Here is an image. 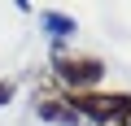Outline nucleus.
Masks as SVG:
<instances>
[{"label": "nucleus", "mask_w": 131, "mask_h": 126, "mask_svg": "<svg viewBox=\"0 0 131 126\" xmlns=\"http://www.w3.org/2000/svg\"><path fill=\"white\" fill-rule=\"evenodd\" d=\"M35 113H39V122H52V126H74L79 122L66 91H52V87H35Z\"/></svg>", "instance_id": "3"}, {"label": "nucleus", "mask_w": 131, "mask_h": 126, "mask_svg": "<svg viewBox=\"0 0 131 126\" xmlns=\"http://www.w3.org/2000/svg\"><path fill=\"white\" fill-rule=\"evenodd\" d=\"M66 100H70V109L96 126H114L127 109H131V96L127 91H66Z\"/></svg>", "instance_id": "2"}, {"label": "nucleus", "mask_w": 131, "mask_h": 126, "mask_svg": "<svg viewBox=\"0 0 131 126\" xmlns=\"http://www.w3.org/2000/svg\"><path fill=\"white\" fill-rule=\"evenodd\" d=\"M114 126H131V109H127V113H122V117H118Z\"/></svg>", "instance_id": "6"}, {"label": "nucleus", "mask_w": 131, "mask_h": 126, "mask_svg": "<svg viewBox=\"0 0 131 126\" xmlns=\"http://www.w3.org/2000/svg\"><path fill=\"white\" fill-rule=\"evenodd\" d=\"M13 91H18V87H13V83H9V78H0V109H5V104H9V100H13Z\"/></svg>", "instance_id": "5"}, {"label": "nucleus", "mask_w": 131, "mask_h": 126, "mask_svg": "<svg viewBox=\"0 0 131 126\" xmlns=\"http://www.w3.org/2000/svg\"><path fill=\"white\" fill-rule=\"evenodd\" d=\"M52 74L74 91H96V83L105 78V61L101 57H88V52H61L52 48Z\"/></svg>", "instance_id": "1"}, {"label": "nucleus", "mask_w": 131, "mask_h": 126, "mask_svg": "<svg viewBox=\"0 0 131 126\" xmlns=\"http://www.w3.org/2000/svg\"><path fill=\"white\" fill-rule=\"evenodd\" d=\"M44 31H48L52 39H70L79 26H74V18H66V13H57V9H44Z\"/></svg>", "instance_id": "4"}]
</instances>
